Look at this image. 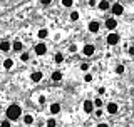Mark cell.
Returning a JSON list of instances; mask_svg holds the SVG:
<instances>
[{
	"mask_svg": "<svg viewBox=\"0 0 134 127\" xmlns=\"http://www.w3.org/2000/svg\"><path fill=\"white\" fill-rule=\"evenodd\" d=\"M77 19H79V14H77V12H72V14H70V20H74V22H75Z\"/></svg>",
	"mask_w": 134,
	"mask_h": 127,
	"instance_id": "7402d4cb",
	"label": "cell"
},
{
	"mask_svg": "<svg viewBox=\"0 0 134 127\" xmlns=\"http://www.w3.org/2000/svg\"><path fill=\"white\" fill-rule=\"evenodd\" d=\"M20 59H22L24 62H27V60H29V55H27V54H22V55H20Z\"/></svg>",
	"mask_w": 134,
	"mask_h": 127,
	"instance_id": "d4e9b609",
	"label": "cell"
},
{
	"mask_svg": "<svg viewBox=\"0 0 134 127\" xmlns=\"http://www.w3.org/2000/svg\"><path fill=\"white\" fill-rule=\"evenodd\" d=\"M39 102H40V104H44V102H45V97H44V95H40V97H39Z\"/></svg>",
	"mask_w": 134,
	"mask_h": 127,
	"instance_id": "f1b7e54d",
	"label": "cell"
},
{
	"mask_svg": "<svg viewBox=\"0 0 134 127\" xmlns=\"http://www.w3.org/2000/svg\"><path fill=\"white\" fill-rule=\"evenodd\" d=\"M32 80H34V82H40V80H42V72H34V74H32Z\"/></svg>",
	"mask_w": 134,
	"mask_h": 127,
	"instance_id": "30bf717a",
	"label": "cell"
},
{
	"mask_svg": "<svg viewBox=\"0 0 134 127\" xmlns=\"http://www.w3.org/2000/svg\"><path fill=\"white\" fill-rule=\"evenodd\" d=\"M59 111H60V105H59V104H52V105H50V112H52V114H57Z\"/></svg>",
	"mask_w": 134,
	"mask_h": 127,
	"instance_id": "4fadbf2b",
	"label": "cell"
},
{
	"mask_svg": "<svg viewBox=\"0 0 134 127\" xmlns=\"http://www.w3.org/2000/svg\"><path fill=\"white\" fill-rule=\"evenodd\" d=\"M2 127H10V122L5 120V122H2Z\"/></svg>",
	"mask_w": 134,
	"mask_h": 127,
	"instance_id": "83f0119b",
	"label": "cell"
},
{
	"mask_svg": "<svg viewBox=\"0 0 134 127\" xmlns=\"http://www.w3.org/2000/svg\"><path fill=\"white\" fill-rule=\"evenodd\" d=\"M60 79H62L60 72H54V74H52V80H60Z\"/></svg>",
	"mask_w": 134,
	"mask_h": 127,
	"instance_id": "2e32d148",
	"label": "cell"
},
{
	"mask_svg": "<svg viewBox=\"0 0 134 127\" xmlns=\"http://www.w3.org/2000/svg\"><path fill=\"white\" fill-rule=\"evenodd\" d=\"M106 27L109 28V30H114V28L117 27V22H116V19H107V20H106Z\"/></svg>",
	"mask_w": 134,
	"mask_h": 127,
	"instance_id": "8992f818",
	"label": "cell"
},
{
	"mask_svg": "<svg viewBox=\"0 0 134 127\" xmlns=\"http://www.w3.org/2000/svg\"><path fill=\"white\" fill-rule=\"evenodd\" d=\"M92 104H94L96 107H100V105H102V100H100V99H96V100H94Z\"/></svg>",
	"mask_w": 134,
	"mask_h": 127,
	"instance_id": "cb8c5ba5",
	"label": "cell"
},
{
	"mask_svg": "<svg viewBox=\"0 0 134 127\" xmlns=\"http://www.w3.org/2000/svg\"><path fill=\"white\" fill-rule=\"evenodd\" d=\"M8 49H10V42H2V44H0V50H3V52H7Z\"/></svg>",
	"mask_w": 134,
	"mask_h": 127,
	"instance_id": "7c38bea8",
	"label": "cell"
},
{
	"mask_svg": "<svg viewBox=\"0 0 134 127\" xmlns=\"http://www.w3.org/2000/svg\"><path fill=\"white\" fill-rule=\"evenodd\" d=\"M117 42H119V35H117L116 32H112V33H109V35H107V44L109 45H116Z\"/></svg>",
	"mask_w": 134,
	"mask_h": 127,
	"instance_id": "7a4b0ae2",
	"label": "cell"
},
{
	"mask_svg": "<svg viewBox=\"0 0 134 127\" xmlns=\"http://www.w3.org/2000/svg\"><path fill=\"white\" fill-rule=\"evenodd\" d=\"M124 72V65H117L116 67V74H122Z\"/></svg>",
	"mask_w": 134,
	"mask_h": 127,
	"instance_id": "44dd1931",
	"label": "cell"
},
{
	"mask_svg": "<svg viewBox=\"0 0 134 127\" xmlns=\"http://www.w3.org/2000/svg\"><path fill=\"white\" fill-rule=\"evenodd\" d=\"M54 59H55L57 63H60L62 60H64V55H62V54H55V57H54Z\"/></svg>",
	"mask_w": 134,
	"mask_h": 127,
	"instance_id": "ac0fdd59",
	"label": "cell"
},
{
	"mask_svg": "<svg viewBox=\"0 0 134 127\" xmlns=\"http://www.w3.org/2000/svg\"><path fill=\"white\" fill-rule=\"evenodd\" d=\"M12 65H14V62H12V60H10V59H7V60H5V62H3V67H5V69H10V67H12Z\"/></svg>",
	"mask_w": 134,
	"mask_h": 127,
	"instance_id": "e0dca14e",
	"label": "cell"
},
{
	"mask_svg": "<svg viewBox=\"0 0 134 127\" xmlns=\"http://www.w3.org/2000/svg\"><path fill=\"white\" fill-rule=\"evenodd\" d=\"M122 12H124V7L121 3H114L112 5V14L114 15H122Z\"/></svg>",
	"mask_w": 134,
	"mask_h": 127,
	"instance_id": "3957f363",
	"label": "cell"
},
{
	"mask_svg": "<svg viewBox=\"0 0 134 127\" xmlns=\"http://www.w3.org/2000/svg\"><path fill=\"white\" fill-rule=\"evenodd\" d=\"M47 30H45V28H40L39 30V39H45V37H47Z\"/></svg>",
	"mask_w": 134,
	"mask_h": 127,
	"instance_id": "5bb4252c",
	"label": "cell"
},
{
	"mask_svg": "<svg viewBox=\"0 0 134 127\" xmlns=\"http://www.w3.org/2000/svg\"><path fill=\"white\" fill-rule=\"evenodd\" d=\"M24 122H25L27 125H30L32 122H34V117H32V116H25V117H24Z\"/></svg>",
	"mask_w": 134,
	"mask_h": 127,
	"instance_id": "9a60e30c",
	"label": "cell"
},
{
	"mask_svg": "<svg viewBox=\"0 0 134 127\" xmlns=\"http://www.w3.org/2000/svg\"><path fill=\"white\" fill-rule=\"evenodd\" d=\"M20 112H22V109L19 107V105H10V107L7 109V117L10 120H15L20 117Z\"/></svg>",
	"mask_w": 134,
	"mask_h": 127,
	"instance_id": "6da1fadb",
	"label": "cell"
},
{
	"mask_svg": "<svg viewBox=\"0 0 134 127\" xmlns=\"http://www.w3.org/2000/svg\"><path fill=\"white\" fill-rule=\"evenodd\" d=\"M84 111H86L87 114H91L92 111H94V104H92V100H86V102H84Z\"/></svg>",
	"mask_w": 134,
	"mask_h": 127,
	"instance_id": "ba28073f",
	"label": "cell"
},
{
	"mask_svg": "<svg viewBox=\"0 0 134 127\" xmlns=\"http://www.w3.org/2000/svg\"><path fill=\"white\" fill-rule=\"evenodd\" d=\"M99 8H100V10H107V8H109V2H107V0H100V2H99Z\"/></svg>",
	"mask_w": 134,
	"mask_h": 127,
	"instance_id": "8fae6325",
	"label": "cell"
},
{
	"mask_svg": "<svg viewBox=\"0 0 134 127\" xmlns=\"http://www.w3.org/2000/svg\"><path fill=\"white\" fill-rule=\"evenodd\" d=\"M129 55L134 57V47H129Z\"/></svg>",
	"mask_w": 134,
	"mask_h": 127,
	"instance_id": "4dcf8cb0",
	"label": "cell"
},
{
	"mask_svg": "<svg viewBox=\"0 0 134 127\" xmlns=\"http://www.w3.org/2000/svg\"><path fill=\"white\" fill-rule=\"evenodd\" d=\"M97 127H107V124H106V122H100V124H99Z\"/></svg>",
	"mask_w": 134,
	"mask_h": 127,
	"instance_id": "836d02e7",
	"label": "cell"
},
{
	"mask_svg": "<svg viewBox=\"0 0 134 127\" xmlns=\"http://www.w3.org/2000/svg\"><path fill=\"white\" fill-rule=\"evenodd\" d=\"M107 2H109V0H107ZM111 2H112V0H111Z\"/></svg>",
	"mask_w": 134,
	"mask_h": 127,
	"instance_id": "e575fe53",
	"label": "cell"
},
{
	"mask_svg": "<svg viewBox=\"0 0 134 127\" xmlns=\"http://www.w3.org/2000/svg\"><path fill=\"white\" fill-rule=\"evenodd\" d=\"M91 80H92V75L87 74V75H86V82H91Z\"/></svg>",
	"mask_w": 134,
	"mask_h": 127,
	"instance_id": "4316f807",
	"label": "cell"
},
{
	"mask_svg": "<svg viewBox=\"0 0 134 127\" xmlns=\"http://www.w3.org/2000/svg\"><path fill=\"white\" fill-rule=\"evenodd\" d=\"M81 69H82V70H89V65H87V63H82Z\"/></svg>",
	"mask_w": 134,
	"mask_h": 127,
	"instance_id": "484cf974",
	"label": "cell"
},
{
	"mask_svg": "<svg viewBox=\"0 0 134 127\" xmlns=\"http://www.w3.org/2000/svg\"><path fill=\"white\" fill-rule=\"evenodd\" d=\"M69 50H70V52H75V50H77V47H75V45H70Z\"/></svg>",
	"mask_w": 134,
	"mask_h": 127,
	"instance_id": "f546056e",
	"label": "cell"
},
{
	"mask_svg": "<svg viewBox=\"0 0 134 127\" xmlns=\"http://www.w3.org/2000/svg\"><path fill=\"white\" fill-rule=\"evenodd\" d=\"M72 2H74V0H62V5H64V7H70Z\"/></svg>",
	"mask_w": 134,
	"mask_h": 127,
	"instance_id": "ffe728a7",
	"label": "cell"
},
{
	"mask_svg": "<svg viewBox=\"0 0 134 127\" xmlns=\"http://www.w3.org/2000/svg\"><path fill=\"white\" fill-rule=\"evenodd\" d=\"M14 50H17V52L22 50V42H15V44H14Z\"/></svg>",
	"mask_w": 134,
	"mask_h": 127,
	"instance_id": "d6986e66",
	"label": "cell"
},
{
	"mask_svg": "<svg viewBox=\"0 0 134 127\" xmlns=\"http://www.w3.org/2000/svg\"><path fill=\"white\" fill-rule=\"evenodd\" d=\"M99 22H96V20H92V22L89 24V32H92V33H96V32H99Z\"/></svg>",
	"mask_w": 134,
	"mask_h": 127,
	"instance_id": "52a82bcc",
	"label": "cell"
},
{
	"mask_svg": "<svg viewBox=\"0 0 134 127\" xmlns=\"http://www.w3.org/2000/svg\"><path fill=\"white\" fill-rule=\"evenodd\" d=\"M89 5H91V7H94V5H96V0H89Z\"/></svg>",
	"mask_w": 134,
	"mask_h": 127,
	"instance_id": "d6a6232c",
	"label": "cell"
},
{
	"mask_svg": "<svg viewBox=\"0 0 134 127\" xmlns=\"http://www.w3.org/2000/svg\"><path fill=\"white\" fill-rule=\"evenodd\" d=\"M107 112L109 114H116L117 112V104L116 102H109L107 104Z\"/></svg>",
	"mask_w": 134,
	"mask_h": 127,
	"instance_id": "9c48e42d",
	"label": "cell"
},
{
	"mask_svg": "<svg viewBox=\"0 0 134 127\" xmlns=\"http://www.w3.org/2000/svg\"><path fill=\"white\" fill-rule=\"evenodd\" d=\"M45 52H47L45 44H37V45H35V54H37V55H44Z\"/></svg>",
	"mask_w": 134,
	"mask_h": 127,
	"instance_id": "277c9868",
	"label": "cell"
},
{
	"mask_svg": "<svg viewBox=\"0 0 134 127\" xmlns=\"http://www.w3.org/2000/svg\"><path fill=\"white\" fill-rule=\"evenodd\" d=\"M94 45H91V44H87L86 45V47H84V50H82V52H84V55H87V57H91V55H94Z\"/></svg>",
	"mask_w": 134,
	"mask_h": 127,
	"instance_id": "5b68a950",
	"label": "cell"
},
{
	"mask_svg": "<svg viewBox=\"0 0 134 127\" xmlns=\"http://www.w3.org/2000/svg\"><path fill=\"white\" fill-rule=\"evenodd\" d=\"M50 2H52V0H42V3H44V5H49Z\"/></svg>",
	"mask_w": 134,
	"mask_h": 127,
	"instance_id": "1f68e13d",
	"label": "cell"
},
{
	"mask_svg": "<svg viewBox=\"0 0 134 127\" xmlns=\"http://www.w3.org/2000/svg\"><path fill=\"white\" fill-rule=\"evenodd\" d=\"M47 127H55V120H54V119H49L47 120Z\"/></svg>",
	"mask_w": 134,
	"mask_h": 127,
	"instance_id": "603a6c76",
	"label": "cell"
}]
</instances>
